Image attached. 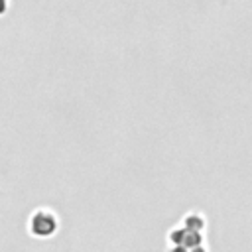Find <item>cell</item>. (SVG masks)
<instances>
[{
    "label": "cell",
    "mask_w": 252,
    "mask_h": 252,
    "mask_svg": "<svg viewBox=\"0 0 252 252\" xmlns=\"http://www.w3.org/2000/svg\"><path fill=\"white\" fill-rule=\"evenodd\" d=\"M183 224H185V230H191V232H201L205 228V219L201 215H187L183 219Z\"/></svg>",
    "instance_id": "2"
},
{
    "label": "cell",
    "mask_w": 252,
    "mask_h": 252,
    "mask_svg": "<svg viewBox=\"0 0 252 252\" xmlns=\"http://www.w3.org/2000/svg\"><path fill=\"white\" fill-rule=\"evenodd\" d=\"M169 242L173 244V246H183V240H185V228H173L171 232H169Z\"/></svg>",
    "instance_id": "4"
},
{
    "label": "cell",
    "mask_w": 252,
    "mask_h": 252,
    "mask_svg": "<svg viewBox=\"0 0 252 252\" xmlns=\"http://www.w3.org/2000/svg\"><path fill=\"white\" fill-rule=\"evenodd\" d=\"M169 252H189L187 248H183V246H171V250Z\"/></svg>",
    "instance_id": "5"
},
{
    "label": "cell",
    "mask_w": 252,
    "mask_h": 252,
    "mask_svg": "<svg viewBox=\"0 0 252 252\" xmlns=\"http://www.w3.org/2000/svg\"><path fill=\"white\" fill-rule=\"evenodd\" d=\"M57 228V219L49 211H35L30 220V230L35 236H49Z\"/></svg>",
    "instance_id": "1"
},
{
    "label": "cell",
    "mask_w": 252,
    "mask_h": 252,
    "mask_svg": "<svg viewBox=\"0 0 252 252\" xmlns=\"http://www.w3.org/2000/svg\"><path fill=\"white\" fill-rule=\"evenodd\" d=\"M197 246H203V236H201V232H191V230H185L183 248L191 250V248H197Z\"/></svg>",
    "instance_id": "3"
},
{
    "label": "cell",
    "mask_w": 252,
    "mask_h": 252,
    "mask_svg": "<svg viewBox=\"0 0 252 252\" xmlns=\"http://www.w3.org/2000/svg\"><path fill=\"white\" fill-rule=\"evenodd\" d=\"M189 252H207V248L205 246H197V248H191Z\"/></svg>",
    "instance_id": "6"
}]
</instances>
